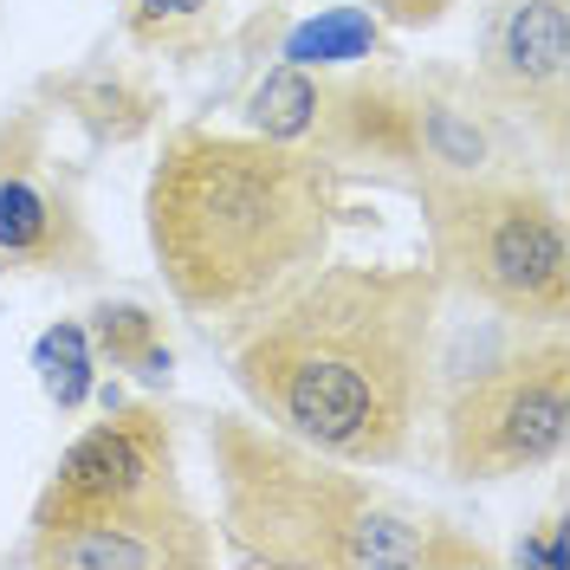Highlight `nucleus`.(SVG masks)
<instances>
[{
    "mask_svg": "<svg viewBox=\"0 0 570 570\" xmlns=\"http://www.w3.org/2000/svg\"><path fill=\"white\" fill-rule=\"evenodd\" d=\"M39 570H202L214 525L181 487L176 422L149 402H110L52 461L27 519Z\"/></svg>",
    "mask_w": 570,
    "mask_h": 570,
    "instance_id": "4",
    "label": "nucleus"
},
{
    "mask_svg": "<svg viewBox=\"0 0 570 570\" xmlns=\"http://www.w3.org/2000/svg\"><path fill=\"white\" fill-rule=\"evenodd\" d=\"M208 13L214 0H124V33L137 39L142 52H169V46L208 27Z\"/></svg>",
    "mask_w": 570,
    "mask_h": 570,
    "instance_id": "14",
    "label": "nucleus"
},
{
    "mask_svg": "<svg viewBox=\"0 0 570 570\" xmlns=\"http://www.w3.org/2000/svg\"><path fill=\"white\" fill-rule=\"evenodd\" d=\"M33 370H39L46 402H52L59 415L85 409L91 390H98V351H91V331H85L78 318L46 324V331H39V344H33Z\"/></svg>",
    "mask_w": 570,
    "mask_h": 570,
    "instance_id": "13",
    "label": "nucleus"
},
{
    "mask_svg": "<svg viewBox=\"0 0 570 570\" xmlns=\"http://www.w3.org/2000/svg\"><path fill=\"white\" fill-rule=\"evenodd\" d=\"M91 351H98V363H110V370H124V376H137L142 390H169L176 383V351H169V331H163V318L149 312V305H130V298H117V305H98L91 312Z\"/></svg>",
    "mask_w": 570,
    "mask_h": 570,
    "instance_id": "10",
    "label": "nucleus"
},
{
    "mask_svg": "<svg viewBox=\"0 0 570 570\" xmlns=\"http://www.w3.org/2000/svg\"><path fill=\"white\" fill-rule=\"evenodd\" d=\"M473 85L558 149L570 110V0H493L480 20Z\"/></svg>",
    "mask_w": 570,
    "mask_h": 570,
    "instance_id": "8",
    "label": "nucleus"
},
{
    "mask_svg": "<svg viewBox=\"0 0 570 570\" xmlns=\"http://www.w3.org/2000/svg\"><path fill=\"white\" fill-rule=\"evenodd\" d=\"M383 20L376 7H324L318 20L292 27L285 33V66H305V71H337V66H363L383 52Z\"/></svg>",
    "mask_w": 570,
    "mask_h": 570,
    "instance_id": "11",
    "label": "nucleus"
},
{
    "mask_svg": "<svg viewBox=\"0 0 570 570\" xmlns=\"http://www.w3.org/2000/svg\"><path fill=\"white\" fill-rule=\"evenodd\" d=\"M142 227L163 292L208 337H240L285 285H298L344 227V169L253 130H169L149 188Z\"/></svg>",
    "mask_w": 570,
    "mask_h": 570,
    "instance_id": "2",
    "label": "nucleus"
},
{
    "mask_svg": "<svg viewBox=\"0 0 570 570\" xmlns=\"http://www.w3.org/2000/svg\"><path fill=\"white\" fill-rule=\"evenodd\" d=\"M0 259L27 273H66V279H85L98 266L78 176L59 169L46 117L33 110L0 124Z\"/></svg>",
    "mask_w": 570,
    "mask_h": 570,
    "instance_id": "7",
    "label": "nucleus"
},
{
    "mask_svg": "<svg viewBox=\"0 0 570 570\" xmlns=\"http://www.w3.org/2000/svg\"><path fill=\"white\" fill-rule=\"evenodd\" d=\"M441 279L422 259H318L227 337L259 422L351 466H402L434 395Z\"/></svg>",
    "mask_w": 570,
    "mask_h": 570,
    "instance_id": "1",
    "label": "nucleus"
},
{
    "mask_svg": "<svg viewBox=\"0 0 570 570\" xmlns=\"http://www.w3.org/2000/svg\"><path fill=\"white\" fill-rule=\"evenodd\" d=\"M570 441V344L564 324H538L519 351L480 363L441 409V454L454 480L544 473Z\"/></svg>",
    "mask_w": 570,
    "mask_h": 570,
    "instance_id": "6",
    "label": "nucleus"
},
{
    "mask_svg": "<svg viewBox=\"0 0 570 570\" xmlns=\"http://www.w3.org/2000/svg\"><path fill=\"white\" fill-rule=\"evenodd\" d=\"M318 105H324V71L305 66H273L247 98V130L273 142H298L312 149V130H318Z\"/></svg>",
    "mask_w": 570,
    "mask_h": 570,
    "instance_id": "12",
    "label": "nucleus"
},
{
    "mask_svg": "<svg viewBox=\"0 0 570 570\" xmlns=\"http://www.w3.org/2000/svg\"><path fill=\"white\" fill-rule=\"evenodd\" d=\"M428 220V266L441 292H461L499 318L564 324L570 312V234L558 195L505 163L480 176H415Z\"/></svg>",
    "mask_w": 570,
    "mask_h": 570,
    "instance_id": "5",
    "label": "nucleus"
},
{
    "mask_svg": "<svg viewBox=\"0 0 570 570\" xmlns=\"http://www.w3.org/2000/svg\"><path fill=\"white\" fill-rule=\"evenodd\" d=\"M448 7H461V0H376V20L383 27H434Z\"/></svg>",
    "mask_w": 570,
    "mask_h": 570,
    "instance_id": "16",
    "label": "nucleus"
},
{
    "mask_svg": "<svg viewBox=\"0 0 570 570\" xmlns=\"http://www.w3.org/2000/svg\"><path fill=\"white\" fill-rule=\"evenodd\" d=\"M512 564H544V570H564L570 564V544H564V512H544L532 525V538H519Z\"/></svg>",
    "mask_w": 570,
    "mask_h": 570,
    "instance_id": "15",
    "label": "nucleus"
},
{
    "mask_svg": "<svg viewBox=\"0 0 570 570\" xmlns=\"http://www.w3.org/2000/svg\"><path fill=\"white\" fill-rule=\"evenodd\" d=\"M220 544L253 570H493L461 519L318 454L273 422L208 415Z\"/></svg>",
    "mask_w": 570,
    "mask_h": 570,
    "instance_id": "3",
    "label": "nucleus"
},
{
    "mask_svg": "<svg viewBox=\"0 0 570 570\" xmlns=\"http://www.w3.org/2000/svg\"><path fill=\"white\" fill-rule=\"evenodd\" d=\"M0 273H7V259H0Z\"/></svg>",
    "mask_w": 570,
    "mask_h": 570,
    "instance_id": "17",
    "label": "nucleus"
},
{
    "mask_svg": "<svg viewBox=\"0 0 570 570\" xmlns=\"http://www.w3.org/2000/svg\"><path fill=\"white\" fill-rule=\"evenodd\" d=\"M312 149L337 169H376V176H415L422 169V78L363 59L344 78H324V105Z\"/></svg>",
    "mask_w": 570,
    "mask_h": 570,
    "instance_id": "9",
    "label": "nucleus"
}]
</instances>
